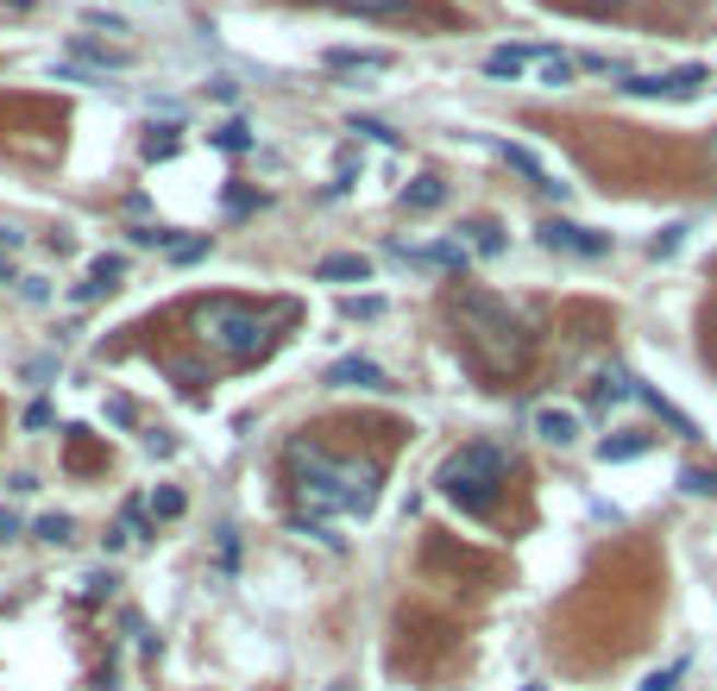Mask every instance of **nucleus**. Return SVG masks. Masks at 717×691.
<instances>
[{
  "instance_id": "2eb2a0df",
  "label": "nucleus",
  "mask_w": 717,
  "mask_h": 691,
  "mask_svg": "<svg viewBox=\"0 0 717 691\" xmlns=\"http://www.w3.org/2000/svg\"><path fill=\"white\" fill-rule=\"evenodd\" d=\"M120 271H127V258L102 252L95 264H89V283H82V296H102V289H114V283H120Z\"/></svg>"
},
{
  "instance_id": "ddd939ff",
  "label": "nucleus",
  "mask_w": 717,
  "mask_h": 691,
  "mask_svg": "<svg viewBox=\"0 0 717 691\" xmlns=\"http://www.w3.org/2000/svg\"><path fill=\"white\" fill-rule=\"evenodd\" d=\"M636 378L623 371V365H611V371H598V403H636Z\"/></svg>"
},
{
  "instance_id": "9d476101",
  "label": "nucleus",
  "mask_w": 717,
  "mask_h": 691,
  "mask_svg": "<svg viewBox=\"0 0 717 691\" xmlns=\"http://www.w3.org/2000/svg\"><path fill=\"white\" fill-rule=\"evenodd\" d=\"M372 277V258H358V252H333L315 264V283H365Z\"/></svg>"
},
{
  "instance_id": "f704fd0d",
  "label": "nucleus",
  "mask_w": 717,
  "mask_h": 691,
  "mask_svg": "<svg viewBox=\"0 0 717 691\" xmlns=\"http://www.w3.org/2000/svg\"><path fill=\"white\" fill-rule=\"evenodd\" d=\"M328 691H353V686H328Z\"/></svg>"
},
{
  "instance_id": "423d86ee",
  "label": "nucleus",
  "mask_w": 717,
  "mask_h": 691,
  "mask_svg": "<svg viewBox=\"0 0 717 691\" xmlns=\"http://www.w3.org/2000/svg\"><path fill=\"white\" fill-rule=\"evenodd\" d=\"M698 82H705V70L686 63V70H667V76H630L623 82V95H636V102H692Z\"/></svg>"
},
{
  "instance_id": "a878e982",
  "label": "nucleus",
  "mask_w": 717,
  "mask_h": 691,
  "mask_svg": "<svg viewBox=\"0 0 717 691\" xmlns=\"http://www.w3.org/2000/svg\"><path fill=\"white\" fill-rule=\"evenodd\" d=\"M214 145H221V152H246V145H252V132H246L239 120H233V127H221V132H214Z\"/></svg>"
},
{
  "instance_id": "a211bd4d",
  "label": "nucleus",
  "mask_w": 717,
  "mask_h": 691,
  "mask_svg": "<svg viewBox=\"0 0 717 691\" xmlns=\"http://www.w3.org/2000/svg\"><path fill=\"white\" fill-rule=\"evenodd\" d=\"M642 453H648V434H616V440H604V446H598V460H604V465L642 460Z\"/></svg>"
},
{
  "instance_id": "2f4dec72",
  "label": "nucleus",
  "mask_w": 717,
  "mask_h": 691,
  "mask_svg": "<svg viewBox=\"0 0 717 691\" xmlns=\"http://www.w3.org/2000/svg\"><path fill=\"white\" fill-rule=\"evenodd\" d=\"M20 528H26V522H20V515H13V510H0V547H7V540L20 535Z\"/></svg>"
},
{
  "instance_id": "7ed1b4c3",
  "label": "nucleus",
  "mask_w": 717,
  "mask_h": 691,
  "mask_svg": "<svg viewBox=\"0 0 717 691\" xmlns=\"http://www.w3.org/2000/svg\"><path fill=\"white\" fill-rule=\"evenodd\" d=\"M504 485H510V446H497V440H472L460 453H447L435 472V490L460 510H491V497Z\"/></svg>"
},
{
  "instance_id": "6ab92c4d",
  "label": "nucleus",
  "mask_w": 717,
  "mask_h": 691,
  "mask_svg": "<svg viewBox=\"0 0 717 691\" xmlns=\"http://www.w3.org/2000/svg\"><path fill=\"white\" fill-rule=\"evenodd\" d=\"M680 490H692V497H717V465H686V472H680Z\"/></svg>"
},
{
  "instance_id": "b1692460",
  "label": "nucleus",
  "mask_w": 717,
  "mask_h": 691,
  "mask_svg": "<svg viewBox=\"0 0 717 691\" xmlns=\"http://www.w3.org/2000/svg\"><path fill=\"white\" fill-rule=\"evenodd\" d=\"M378 314H385L378 296H346V321H378Z\"/></svg>"
},
{
  "instance_id": "412c9836",
  "label": "nucleus",
  "mask_w": 717,
  "mask_h": 691,
  "mask_svg": "<svg viewBox=\"0 0 717 691\" xmlns=\"http://www.w3.org/2000/svg\"><path fill=\"white\" fill-rule=\"evenodd\" d=\"M70 535H77V522H70V515H38V540H45V547H63Z\"/></svg>"
},
{
  "instance_id": "1a4fd4ad",
  "label": "nucleus",
  "mask_w": 717,
  "mask_h": 691,
  "mask_svg": "<svg viewBox=\"0 0 717 691\" xmlns=\"http://www.w3.org/2000/svg\"><path fill=\"white\" fill-rule=\"evenodd\" d=\"M536 434L548 440V446H573V440H579V409L541 403V409H536Z\"/></svg>"
},
{
  "instance_id": "20e7f679",
  "label": "nucleus",
  "mask_w": 717,
  "mask_h": 691,
  "mask_svg": "<svg viewBox=\"0 0 717 691\" xmlns=\"http://www.w3.org/2000/svg\"><path fill=\"white\" fill-rule=\"evenodd\" d=\"M196 339H202L208 353L246 365V359H258V353L271 346V327H265V314H258L252 302H239V296H214V302L196 308Z\"/></svg>"
},
{
  "instance_id": "cd10ccee",
  "label": "nucleus",
  "mask_w": 717,
  "mask_h": 691,
  "mask_svg": "<svg viewBox=\"0 0 717 691\" xmlns=\"http://www.w3.org/2000/svg\"><path fill=\"white\" fill-rule=\"evenodd\" d=\"M13 252H20V233L0 227V277H7V264H13Z\"/></svg>"
},
{
  "instance_id": "e433bc0d",
  "label": "nucleus",
  "mask_w": 717,
  "mask_h": 691,
  "mask_svg": "<svg viewBox=\"0 0 717 691\" xmlns=\"http://www.w3.org/2000/svg\"><path fill=\"white\" fill-rule=\"evenodd\" d=\"M529 691H541V686H529Z\"/></svg>"
},
{
  "instance_id": "5701e85b",
  "label": "nucleus",
  "mask_w": 717,
  "mask_h": 691,
  "mask_svg": "<svg viewBox=\"0 0 717 691\" xmlns=\"http://www.w3.org/2000/svg\"><path fill=\"white\" fill-rule=\"evenodd\" d=\"M183 510H189V503H183V490H171V485H164V490H152V515H164V522H177Z\"/></svg>"
},
{
  "instance_id": "9b49d317",
  "label": "nucleus",
  "mask_w": 717,
  "mask_h": 691,
  "mask_svg": "<svg viewBox=\"0 0 717 691\" xmlns=\"http://www.w3.org/2000/svg\"><path fill=\"white\" fill-rule=\"evenodd\" d=\"M328 70H358V76H378V70H390V51H346V45H333V51H328Z\"/></svg>"
},
{
  "instance_id": "f8f14e48",
  "label": "nucleus",
  "mask_w": 717,
  "mask_h": 691,
  "mask_svg": "<svg viewBox=\"0 0 717 691\" xmlns=\"http://www.w3.org/2000/svg\"><path fill=\"white\" fill-rule=\"evenodd\" d=\"M440 202H447V182L440 177H415L410 189H403V207H415V214H435Z\"/></svg>"
},
{
  "instance_id": "7c9ffc66",
  "label": "nucleus",
  "mask_w": 717,
  "mask_h": 691,
  "mask_svg": "<svg viewBox=\"0 0 717 691\" xmlns=\"http://www.w3.org/2000/svg\"><path fill=\"white\" fill-rule=\"evenodd\" d=\"M171 152H177V139H171V132H164V139H157V132L145 139V157H171Z\"/></svg>"
},
{
  "instance_id": "39448f33",
  "label": "nucleus",
  "mask_w": 717,
  "mask_h": 691,
  "mask_svg": "<svg viewBox=\"0 0 717 691\" xmlns=\"http://www.w3.org/2000/svg\"><path fill=\"white\" fill-rule=\"evenodd\" d=\"M536 239L548 246V252H573V258H604L611 252V233H591V227H579V221H541Z\"/></svg>"
},
{
  "instance_id": "4be33fe9",
  "label": "nucleus",
  "mask_w": 717,
  "mask_h": 691,
  "mask_svg": "<svg viewBox=\"0 0 717 691\" xmlns=\"http://www.w3.org/2000/svg\"><path fill=\"white\" fill-rule=\"evenodd\" d=\"M573 76H579V63H573V57H561V51L541 63V82H548V88H566Z\"/></svg>"
},
{
  "instance_id": "dca6fc26",
  "label": "nucleus",
  "mask_w": 717,
  "mask_h": 691,
  "mask_svg": "<svg viewBox=\"0 0 717 691\" xmlns=\"http://www.w3.org/2000/svg\"><path fill=\"white\" fill-rule=\"evenodd\" d=\"M497 157H504V164H516V170H522V177L536 182V189H548V182H554L548 170H541V157L529 152V145H497Z\"/></svg>"
},
{
  "instance_id": "72a5a7b5",
  "label": "nucleus",
  "mask_w": 717,
  "mask_h": 691,
  "mask_svg": "<svg viewBox=\"0 0 717 691\" xmlns=\"http://www.w3.org/2000/svg\"><path fill=\"white\" fill-rule=\"evenodd\" d=\"M598 7H623V0H598Z\"/></svg>"
},
{
  "instance_id": "393cba45",
  "label": "nucleus",
  "mask_w": 717,
  "mask_h": 691,
  "mask_svg": "<svg viewBox=\"0 0 717 691\" xmlns=\"http://www.w3.org/2000/svg\"><path fill=\"white\" fill-rule=\"evenodd\" d=\"M686 672V660H673V666H655L648 679H642V691H673V679Z\"/></svg>"
},
{
  "instance_id": "0eeeda50",
  "label": "nucleus",
  "mask_w": 717,
  "mask_h": 691,
  "mask_svg": "<svg viewBox=\"0 0 717 691\" xmlns=\"http://www.w3.org/2000/svg\"><path fill=\"white\" fill-rule=\"evenodd\" d=\"M321 384H333V390H390V378H385L378 359H333Z\"/></svg>"
},
{
  "instance_id": "f03ea898",
  "label": "nucleus",
  "mask_w": 717,
  "mask_h": 691,
  "mask_svg": "<svg viewBox=\"0 0 717 691\" xmlns=\"http://www.w3.org/2000/svg\"><path fill=\"white\" fill-rule=\"evenodd\" d=\"M454 321H460L472 359L485 365L491 378H516L529 365V353H536L522 314L504 296H491V289H454Z\"/></svg>"
},
{
  "instance_id": "c756f323",
  "label": "nucleus",
  "mask_w": 717,
  "mask_h": 691,
  "mask_svg": "<svg viewBox=\"0 0 717 691\" xmlns=\"http://www.w3.org/2000/svg\"><path fill=\"white\" fill-rule=\"evenodd\" d=\"M26 428H51V403H45V396L26 409Z\"/></svg>"
},
{
  "instance_id": "aec40b11",
  "label": "nucleus",
  "mask_w": 717,
  "mask_h": 691,
  "mask_svg": "<svg viewBox=\"0 0 717 691\" xmlns=\"http://www.w3.org/2000/svg\"><path fill=\"white\" fill-rule=\"evenodd\" d=\"M680 246H686V221H673V227L655 233V239H648V258H673Z\"/></svg>"
},
{
  "instance_id": "f257e3e1",
  "label": "nucleus",
  "mask_w": 717,
  "mask_h": 691,
  "mask_svg": "<svg viewBox=\"0 0 717 691\" xmlns=\"http://www.w3.org/2000/svg\"><path fill=\"white\" fill-rule=\"evenodd\" d=\"M283 465L296 478V497L315 515H365L378 503V465L372 460H333V453L308 446V440H290Z\"/></svg>"
},
{
  "instance_id": "f3484780",
  "label": "nucleus",
  "mask_w": 717,
  "mask_h": 691,
  "mask_svg": "<svg viewBox=\"0 0 717 691\" xmlns=\"http://www.w3.org/2000/svg\"><path fill=\"white\" fill-rule=\"evenodd\" d=\"M321 7H340V13H365V20H390V13H410V0H321Z\"/></svg>"
},
{
  "instance_id": "4468645a",
  "label": "nucleus",
  "mask_w": 717,
  "mask_h": 691,
  "mask_svg": "<svg viewBox=\"0 0 717 691\" xmlns=\"http://www.w3.org/2000/svg\"><path fill=\"white\" fill-rule=\"evenodd\" d=\"M466 252H485V258H497L504 252V227H497V221H466Z\"/></svg>"
},
{
  "instance_id": "bb28decb",
  "label": "nucleus",
  "mask_w": 717,
  "mask_h": 691,
  "mask_svg": "<svg viewBox=\"0 0 717 691\" xmlns=\"http://www.w3.org/2000/svg\"><path fill=\"white\" fill-rule=\"evenodd\" d=\"M353 132H365V139H378V145H397V132H390L385 120H353Z\"/></svg>"
},
{
  "instance_id": "473e14b6",
  "label": "nucleus",
  "mask_w": 717,
  "mask_h": 691,
  "mask_svg": "<svg viewBox=\"0 0 717 691\" xmlns=\"http://www.w3.org/2000/svg\"><path fill=\"white\" fill-rule=\"evenodd\" d=\"M712 164H717V127H712Z\"/></svg>"
},
{
  "instance_id": "c85d7f7f",
  "label": "nucleus",
  "mask_w": 717,
  "mask_h": 691,
  "mask_svg": "<svg viewBox=\"0 0 717 691\" xmlns=\"http://www.w3.org/2000/svg\"><path fill=\"white\" fill-rule=\"evenodd\" d=\"M171 258H177V264H189V258H208V239H177V252H171Z\"/></svg>"
},
{
  "instance_id": "6e6552de",
  "label": "nucleus",
  "mask_w": 717,
  "mask_h": 691,
  "mask_svg": "<svg viewBox=\"0 0 717 691\" xmlns=\"http://www.w3.org/2000/svg\"><path fill=\"white\" fill-rule=\"evenodd\" d=\"M548 45H497V51L485 57V76H497V82H516L529 63H548Z\"/></svg>"
},
{
  "instance_id": "c9c22d12",
  "label": "nucleus",
  "mask_w": 717,
  "mask_h": 691,
  "mask_svg": "<svg viewBox=\"0 0 717 691\" xmlns=\"http://www.w3.org/2000/svg\"><path fill=\"white\" fill-rule=\"evenodd\" d=\"M13 7H32V0H13Z\"/></svg>"
}]
</instances>
